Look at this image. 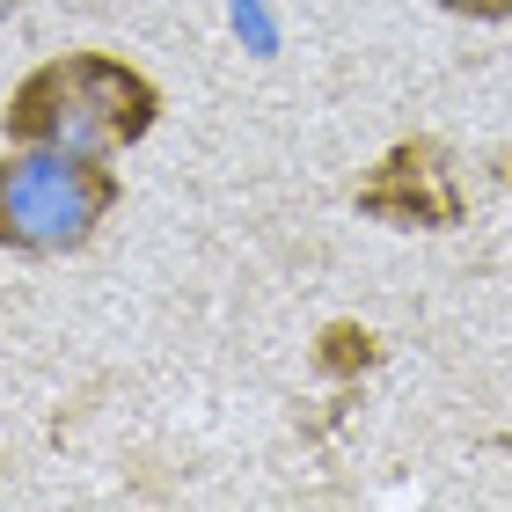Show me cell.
Instances as JSON below:
<instances>
[{
    "label": "cell",
    "instance_id": "obj_6",
    "mask_svg": "<svg viewBox=\"0 0 512 512\" xmlns=\"http://www.w3.org/2000/svg\"><path fill=\"white\" fill-rule=\"evenodd\" d=\"M505 183H512V154H505Z\"/></svg>",
    "mask_w": 512,
    "mask_h": 512
},
{
    "label": "cell",
    "instance_id": "obj_4",
    "mask_svg": "<svg viewBox=\"0 0 512 512\" xmlns=\"http://www.w3.org/2000/svg\"><path fill=\"white\" fill-rule=\"evenodd\" d=\"M374 359H381L374 330H352V322H330V330H322V366H330V374H344V366H374Z\"/></svg>",
    "mask_w": 512,
    "mask_h": 512
},
{
    "label": "cell",
    "instance_id": "obj_3",
    "mask_svg": "<svg viewBox=\"0 0 512 512\" xmlns=\"http://www.w3.org/2000/svg\"><path fill=\"white\" fill-rule=\"evenodd\" d=\"M352 213L374 220V227H395V235H454L469 220V191H461L447 139H432V132L395 139L374 169L359 176Z\"/></svg>",
    "mask_w": 512,
    "mask_h": 512
},
{
    "label": "cell",
    "instance_id": "obj_1",
    "mask_svg": "<svg viewBox=\"0 0 512 512\" xmlns=\"http://www.w3.org/2000/svg\"><path fill=\"white\" fill-rule=\"evenodd\" d=\"M161 125V81L139 74L118 52H52L44 66L15 81L0 132L22 147H66V154H103L118 161Z\"/></svg>",
    "mask_w": 512,
    "mask_h": 512
},
{
    "label": "cell",
    "instance_id": "obj_5",
    "mask_svg": "<svg viewBox=\"0 0 512 512\" xmlns=\"http://www.w3.org/2000/svg\"><path fill=\"white\" fill-rule=\"evenodd\" d=\"M432 8H447L461 22H512V0H432Z\"/></svg>",
    "mask_w": 512,
    "mask_h": 512
},
{
    "label": "cell",
    "instance_id": "obj_2",
    "mask_svg": "<svg viewBox=\"0 0 512 512\" xmlns=\"http://www.w3.org/2000/svg\"><path fill=\"white\" fill-rule=\"evenodd\" d=\"M118 198H125V176L103 154L8 139V154H0V249L37 256V264L44 256H74L103 235Z\"/></svg>",
    "mask_w": 512,
    "mask_h": 512
}]
</instances>
